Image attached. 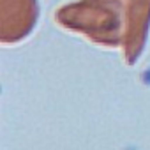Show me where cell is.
I'll return each mask as SVG.
<instances>
[{
	"label": "cell",
	"mask_w": 150,
	"mask_h": 150,
	"mask_svg": "<svg viewBox=\"0 0 150 150\" xmlns=\"http://www.w3.org/2000/svg\"><path fill=\"white\" fill-rule=\"evenodd\" d=\"M2 9H11L14 16V23L2 35L4 41H18L25 34H28L37 18V4L35 0H2Z\"/></svg>",
	"instance_id": "7a4b0ae2"
},
{
	"label": "cell",
	"mask_w": 150,
	"mask_h": 150,
	"mask_svg": "<svg viewBox=\"0 0 150 150\" xmlns=\"http://www.w3.org/2000/svg\"><path fill=\"white\" fill-rule=\"evenodd\" d=\"M120 9L118 0H81L60 9L57 20L72 30L87 32L99 42L115 44L120 30Z\"/></svg>",
	"instance_id": "6da1fadb"
}]
</instances>
